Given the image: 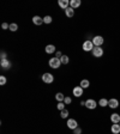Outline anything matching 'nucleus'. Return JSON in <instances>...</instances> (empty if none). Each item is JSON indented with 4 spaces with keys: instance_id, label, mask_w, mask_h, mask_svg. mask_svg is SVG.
<instances>
[{
    "instance_id": "obj_21",
    "label": "nucleus",
    "mask_w": 120,
    "mask_h": 134,
    "mask_svg": "<svg viewBox=\"0 0 120 134\" xmlns=\"http://www.w3.org/2000/svg\"><path fill=\"white\" fill-rule=\"evenodd\" d=\"M60 61H61L63 65H67V64H69V56H67V55H63L61 58H60Z\"/></svg>"
},
{
    "instance_id": "obj_29",
    "label": "nucleus",
    "mask_w": 120,
    "mask_h": 134,
    "mask_svg": "<svg viewBox=\"0 0 120 134\" xmlns=\"http://www.w3.org/2000/svg\"><path fill=\"white\" fill-rule=\"evenodd\" d=\"M64 102H65V104H70V103L72 102V100H71V97H65Z\"/></svg>"
},
{
    "instance_id": "obj_3",
    "label": "nucleus",
    "mask_w": 120,
    "mask_h": 134,
    "mask_svg": "<svg viewBox=\"0 0 120 134\" xmlns=\"http://www.w3.org/2000/svg\"><path fill=\"white\" fill-rule=\"evenodd\" d=\"M91 41H92V43H94L95 47H101L102 44H103V42H104V38L98 35V36H95Z\"/></svg>"
},
{
    "instance_id": "obj_8",
    "label": "nucleus",
    "mask_w": 120,
    "mask_h": 134,
    "mask_svg": "<svg viewBox=\"0 0 120 134\" xmlns=\"http://www.w3.org/2000/svg\"><path fill=\"white\" fill-rule=\"evenodd\" d=\"M108 107L112 108V109H117L118 107H119V101L117 98H111V100H108Z\"/></svg>"
},
{
    "instance_id": "obj_7",
    "label": "nucleus",
    "mask_w": 120,
    "mask_h": 134,
    "mask_svg": "<svg viewBox=\"0 0 120 134\" xmlns=\"http://www.w3.org/2000/svg\"><path fill=\"white\" fill-rule=\"evenodd\" d=\"M67 127L70 128V129H76L77 127H78V123H77V121L76 120H75V118H69V120H67Z\"/></svg>"
},
{
    "instance_id": "obj_13",
    "label": "nucleus",
    "mask_w": 120,
    "mask_h": 134,
    "mask_svg": "<svg viewBox=\"0 0 120 134\" xmlns=\"http://www.w3.org/2000/svg\"><path fill=\"white\" fill-rule=\"evenodd\" d=\"M111 131H112V133L113 134H119L120 133V125L119 123H113V125H112Z\"/></svg>"
},
{
    "instance_id": "obj_17",
    "label": "nucleus",
    "mask_w": 120,
    "mask_h": 134,
    "mask_svg": "<svg viewBox=\"0 0 120 134\" xmlns=\"http://www.w3.org/2000/svg\"><path fill=\"white\" fill-rule=\"evenodd\" d=\"M65 15H66V17L71 18V17L75 16V10H73L72 7H67V9L65 10Z\"/></svg>"
},
{
    "instance_id": "obj_32",
    "label": "nucleus",
    "mask_w": 120,
    "mask_h": 134,
    "mask_svg": "<svg viewBox=\"0 0 120 134\" xmlns=\"http://www.w3.org/2000/svg\"><path fill=\"white\" fill-rule=\"evenodd\" d=\"M119 125H120V122H119Z\"/></svg>"
},
{
    "instance_id": "obj_26",
    "label": "nucleus",
    "mask_w": 120,
    "mask_h": 134,
    "mask_svg": "<svg viewBox=\"0 0 120 134\" xmlns=\"http://www.w3.org/2000/svg\"><path fill=\"white\" fill-rule=\"evenodd\" d=\"M57 107H58V109H59L60 111L65 109V104H64L63 102H59V103H58V105H57Z\"/></svg>"
},
{
    "instance_id": "obj_14",
    "label": "nucleus",
    "mask_w": 120,
    "mask_h": 134,
    "mask_svg": "<svg viewBox=\"0 0 120 134\" xmlns=\"http://www.w3.org/2000/svg\"><path fill=\"white\" fill-rule=\"evenodd\" d=\"M81 4H82L81 0H71V1H70V7H72V9L75 10V9L81 6Z\"/></svg>"
},
{
    "instance_id": "obj_4",
    "label": "nucleus",
    "mask_w": 120,
    "mask_h": 134,
    "mask_svg": "<svg viewBox=\"0 0 120 134\" xmlns=\"http://www.w3.org/2000/svg\"><path fill=\"white\" fill-rule=\"evenodd\" d=\"M42 80H43V83H46V84H52L54 81V77L52 73H44V74L42 75Z\"/></svg>"
},
{
    "instance_id": "obj_2",
    "label": "nucleus",
    "mask_w": 120,
    "mask_h": 134,
    "mask_svg": "<svg viewBox=\"0 0 120 134\" xmlns=\"http://www.w3.org/2000/svg\"><path fill=\"white\" fill-rule=\"evenodd\" d=\"M94 48H95V46H94V43H92V41H90V40L84 41V43H83V50H84V52H92Z\"/></svg>"
},
{
    "instance_id": "obj_12",
    "label": "nucleus",
    "mask_w": 120,
    "mask_h": 134,
    "mask_svg": "<svg viewBox=\"0 0 120 134\" xmlns=\"http://www.w3.org/2000/svg\"><path fill=\"white\" fill-rule=\"evenodd\" d=\"M59 6L63 10H66L67 7H70V1L69 0H59Z\"/></svg>"
},
{
    "instance_id": "obj_24",
    "label": "nucleus",
    "mask_w": 120,
    "mask_h": 134,
    "mask_svg": "<svg viewBox=\"0 0 120 134\" xmlns=\"http://www.w3.org/2000/svg\"><path fill=\"white\" fill-rule=\"evenodd\" d=\"M52 20H53V19H52L51 16H46V17L43 18V23H46V24H51Z\"/></svg>"
},
{
    "instance_id": "obj_27",
    "label": "nucleus",
    "mask_w": 120,
    "mask_h": 134,
    "mask_svg": "<svg viewBox=\"0 0 120 134\" xmlns=\"http://www.w3.org/2000/svg\"><path fill=\"white\" fill-rule=\"evenodd\" d=\"M73 134H82V128L77 127L76 129H73Z\"/></svg>"
},
{
    "instance_id": "obj_23",
    "label": "nucleus",
    "mask_w": 120,
    "mask_h": 134,
    "mask_svg": "<svg viewBox=\"0 0 120 134\" xmlns=\"http://www.w3.org/2000/svg\"><path fill=\"white\" fill-rule=\"evenodd\" d=\"M10 30H11V31H17V30H18V25H17L16 23H11V24H10Z\"/></svg>"
},
{
    "instance_id": "obj_30",
    "label": "nucleus",
    "mask_w": 120,
    "mask_h": 134,
    "mask_svg": "<svg viewBox=\"0 0 120 134\" xmlns=\"http://www.w3.org/2000/svg\"><path fill=\"white\" fill-rule=\"evenodd\" d=\"M0 55H1V59H7V58H6V53H5V52H1Z\"/></svg>"
},
{
    "instance_id": "obj_31",
    "label": "nucleus",
    "mask_w": 120,
    "mask_h": 134,
    "mask_svg": "<svg viewBox=\"0 0 120 134\" xmlns=\"http://www.w3.org/2000/svg\"><path fill=\"white\" fill-rule=\"evenodd\" d=\"M55 56H57V58H61V56H63V54H61V52H57V53H55Z\"/></svg>"
},
{
    "instance_id": "obj_9",
    "label": "nucleus",
    "mask_w": 120,
    "mask_h": 134,
    "mask_svg": "<svg viewBox=\"0 0 120 134\" xmlns=\"http://www.w3.org/2000/svg\"><path fill=\"white\" fill-rule=\"evenodd\" d=\"M83 90H84V89H83L82 86H76L75 87V89H73V96L75 97H81L83 95Z\"/></svg>"
},
{
    "instance_id": "obj_1",
    "label": "nucleus",
    "mask_w": 120,
    "mask_h": 134,
    "mask_svg": "<svg viewBox=\"0 0 120 134\" xmlns=\"http://www.w3.org/2000/svg\"><path fill=\"white\" fill-rule=\"evenodd\" d=\"M48 64H49V67H52V68H59L60 65H61V61H60L59 58H51L49 59V61H48Z\"/></svg>"
},
{
    "instance_id": "obj_15",
    "label": "nucleus",
    "mask_w": 120,
    "mask_h": 134,
    "mask_svg": "<svg viewBox=\"0 0 120 134\" xmlns=\"http://www.w3.org/2000/svg\"><path fill=\"white\" fill-rule=\"evenodd\" d=\"M44 50H46V53L47 54H53L54 52H55V46H53V44H48V46H46Z\"/></svg>"
},
{
    "instance_id": "obj_5",
    "label": "nucleus",
    "mask_w": 120,
    "mask_h": 134,
    "mask_svg": "<svg viewBox=\"0 0 120 134\" xmlns=\"http://www.w3.org/2000/svg\"><path fill=\"white\" fill-rule=\"evenodd\" d=\"M91 54H92V56H94V58H101V56H103V48L95 47L94 49H92Z\"/></svg>"
},
{
    "instance_id": "obj_16",
    "label": "nucleus",
    "mask_w": 120,
    "mask_h": 134,
    "mask_svg": "<svg viewBox=\"0 0 120 134\" xmlns=\"http://www.w3.org/2000/svg\"><path fill=\"white\" fill-rule=\"evenodd\" d=\"M32 23H34L35 25H41L42 23H43V18H41L40 16H35L34 18H32Z\"/></svg>"
},
{
    "instance_id": "obj_11",
    "label": "nucleus",
    "mask_w": 120,
    "mask_h": 134,
    "mask_svg": "<svg viewBox=\"0 0 120 134\" xmlns=\"http://www.w3.org/2000/svg\"><path fill=\"white\" fill-rule=\"evenodd\" d=\"M111 121H112V123H119L120 122V115L119 114H117V112L112 114L111 115Z\"/></svg>"
},
{
    "instance_id": "obj_10",
    "label": "nucleus",
    "mask_w": 120,
    "mask_h": 134,
    "mask_svg": "<svg viewBox=\"0 0 120 134\" xmlns=\"http://www.w3.org/2000/svg\"><path fill=\"white\" fill-rule=\"evenodd\" d=\"M0 66L3 67V69H9L11 67V62L7 59H1L0 60Z\"/></svg>"
},
{
    "instance_id": "obj_6",
    "label": "nucleus",
    "mask_w": 120,
    "mask_h": 134,
    "mask_svg": "<svg viewBox=\"0 0 120 134\" xmlns=\"http://www.w3.org/2000/svg\"><path fill=\"white\" fill-rule=\"evenodd\" d=\"M84 107H86L88 109H95V108L97 107V103H96V101L95 100H92V98H89V100L85 101Z\"/></svg>"
},
{
    "instance_id": "obj_28",
    "label": "nucleus",
    "mask_w": 120,
    "mask_h": 134,
    "mask_svg": "<svg viewBox=\"0 0 120 134\" xmlns=\"http://www.w3.org/2000/svg\"><path fill=\"white\" fill-rule=\"evenodd\" d=\"M1 28H3L4 30H7V29H10V24H7V23H3V24H1Z\"/></svg>"
},
{
    "instance_id": "obj_18",
    "label": "nucleus",
    "mask_w": 120,
    "mask_h": 134,
    "mask_svg": "<svg viewBox=\"0 0 120 134\" xmlns=\"http://www.w3.org/2000/svg\"><path fill=\"white\" fill-rule=\"evenodd\" d=\"M79 86H82L83 89H88L89 86H90V81L88 80V79H83L82 81H81V85Z\"/></svg>"
},
{
    "instance_id": "obj_19",
    "label": "nucleus",
    "mask_w": 120,
    "mask_h": 134,
    "mask_svg": "<svg viewBox=\"0 0 120 134\" xmlns=\"http://www.w3.org/2000/svg\"><path fill=\"white\" fill-rule=\"evenodd\" d=\"M98 105L102 107V108L108 107V100H106V98H101V100L98 101Z\"/></svg>"
},
{
    "instance_id": "obj_22",
    "label": "nucleus",
    "mask_w": 120,
    "mask_h": 134,
    "mask_svg": "<svg viewBox=\"0 0 120 134\" xmlns=\"http://www.w3.org/2000/svg\"><path fill=\"white\" fill-rule=\"evenodd\" d=\"M60 116H61L63 118H67V117H69V110H67V109L61 110V112H60Z\"/></svg>"
},
{
    "instance_id": "obj_25",
    "label": "nucleus",
    "mask_w": 120,
    "mask_h": 134,
    "mask_svg": "<svg viewBox=\"0 0 120 134\" xmlns=\"http://www.w3.org/2000/svg\"><path fill=\"white\" fill-rule=\"evenodd\" d=\"M6 81H7V79L5 75H1V77H0V85H5Z\"/></svg>"
},
{
    "instance_id": "obj_20",
    "label": "nucleus",
    "mask_w": 120,
    "mask_h": 134,
    "mask_svg": "<svg viewBox=\"0 0 120 134\" xmlns=\"http://www.w3.org/2000/svg\"><path fill=\"white\" fill-rule=\"evenodd\" d=\"M55 100H57L58 102H64L65 96H64V94H61V92H58V94L55 95Z\"/></svg>"
}]
</instances>
